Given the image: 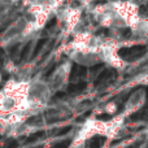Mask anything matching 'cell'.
I'll return each mask as SVG.
<instances>
[{
  "instance_id": "ba28073f",
  "label": "cell",
  "mask_w": 148,
  "mask_h": 148,
  "mask_svg": "<svg viewBox=\"0 0 148 148\" xmlns=\"http://www.w3.org/2000/svg\"><path fill=\"white\" fill-rule=\"evenodd\" d=\"M147 94L144 91H135L130 97H129L127 103H126V113H133L136 112L139 108H142L146 103Z\"/></svg>"
},
{
  "instance_id": "3957f363",
  "label": "cell",
  "mask_w": 148,
  "mask_h": 148,
  "mask_svg": "<svg viewBox=\"0 0 148 148\" xmlns=\"http://www.w3.org/2000/svg\"><path fill=\"white\" fill-rule=\"evenodd\" d=\"M51 95H52V92L48 86V82L40 81V79L30 81V86H29V101L38 110H42L46 107Z\"/></svg>"
},
{
  "instance_id": "30bf717a",
  "label": "cell",
  "mask_w": 148,
  "mask_h": 148,
  "mask_svg": "<svg viewBox=\"0 0 148 148\" xmlns=\"http://www.w3.org/2000/svg\"><path fill=\"white\" fill-rule=\"evenodd\" d=\"M117 109H118V107L114 101H109L108 104L104 105V112L108 113V114H114L117 112Z\"/></svg>"
},
{
  "instance_id": "6da1fadb",
  "label": "cell",
  "mask_w": 148,
  "mask_h": 148,
  "mask_svg": "<svg viewBox=\"0 0 148 148\" xmlns=\"http://www.w3.org/2000/svg\"><path fill=\"white\" fill-rule=\"evenodd\" d=\"M33 33V26L29 22L27 17L25 14L20 16L5 27L1 35V44L3 46H12L14 43H18L21 39H27Z\"/></svg>"
},
{
  "instance_id": "52a82bcc",
  "label": "cell",
  "mask_w": 148,
  "mask_h": 148,
  "mask_svg": "<svg viewBox=\"0 0 148 148\" xmlns=\"http://www.w3.org/2000/svg\"><path fill=\"white\" fill-rule=\"evenodd\" d=\"M69 60L82 66H94L103 62L99 49H87V51H70Z\"/></svg>"
},
{
  "instance_id": "277c9868",
  "label": "cell",
  "mask_w": 148,
  "mask_h": 148,
  "mask_svg": "<svg viewBox=\"0 0 148 148\" xmlns=\"http://www.w3.org/2000/svg\"><path fill=\"white\" fill-rule=\"evenodd\" d=\"M99 51L103 62H107L109 66L114 68L117 70H122L125 68L126 64L122 60V57L118 55V46L114 40H112V39L103 40Z\"/></svg>"
},
{
  "instance_id": "5b68a950",
  "label": "cell",
  "mask_w": 148,
  "mask_h": 148,
  "mask_svg": "<svg viewBox=\"0 0 148 148\" xmlns=\"http://www.w3.org/2000/svg\"><path fill=\"white\" fill-rule=\"evenodd\" d=\"M55 14L57 16L59 21L68 33L74 31L77 26L79 25L82 18V9L81 8H73V7H62L60 10H57Z\"/></svg>"
},
{
  "instance_id": "8fae6325",
  "label": "cell",
  "mask_w": 148,
  "mask_h": 148,
  "mask_svg": "<svg viewBox=\"0 0 148 148\" xmlns=\"http://www.w3.org/2000/svg\"><path fill=\"white\" fill-rule=\"evenodd\" d=\"M4 70H5V72H8V73H14L16 70H17V68H16V65L9 60V61H8L7 64H5Z\"/></svg>"
},
{
  "instance_id": "9c48e42d",
  "label": "cell",
  "mask_w": 148,
  "mask_h": 148,
  "mask_svg": "<svg viewBox=\"0 0 148 148\" xmlns=\"http://www.w3.org/2000/svg\"><path fill=\"white\" fill-rule=\"evenodd\" d=\"M133 34L140 38H148V18H140L138 23L135 25V27L133 29Z\"/></svg>"
},
{
  "instance_id": "7c38bea8",
  "label": "cell",
  "mask_w": 148,
  "mask_h": 148,
  "mask_svg": "<svg viewBox=\"0 0 148 148\" xmlns=\"http://www.w3.org/2000/svg\"><path fill=\"white\" fill-rule=\"evenodd\" d=\"M1 82H3V73L0 72V83H1Z\"/></svg>"
},
{
  "instance_id": "8992f818",
  "label": "cell",
  "mask_w": 148,
  "mask_h": 148,
  "mask_svg": "<svg viewBox=\"0 0 148 148\" xmlns=\"http://www.w3.org/2000/svg\"><path fill=\"white\" fill-rule=\"evenodd\" d=\"M70 69H72V61L68 60V61L61 64L53 72V74L51 75V78H49V81H48V86H49V88H51L52 94L62 90L68 84L69 75H70Z\"/></svg>"
},
{
  "instance_id": "7a4b0ae2",
  "label": "cell",
  "mask_w": 148,
  "mask_h": 148,
  "mask_svg": "<svg viewBox=\"0 0 148 148\" xmlns=\"http://www.w3.org/2000/svg\"><path fill=\"white\" fill-rule=\"evenodd\" d=\"M109 3L116 14L122 21L125 27L133 30L136 23L140 21L142 17L139 14V8L135 3L130 1V0H112Z\"/></svg>"
}]
</instances>
